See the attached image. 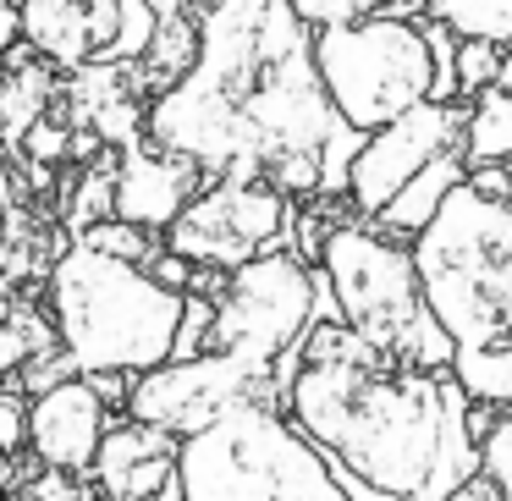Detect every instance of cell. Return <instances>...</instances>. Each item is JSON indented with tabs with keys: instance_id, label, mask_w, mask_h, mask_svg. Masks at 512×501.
Returning a JSON list of instances; mask_svg holds the SVG:
<instances>
[{
	"instance_id": "cell-6",
	"label": "cell",
	"mask_w": 512,
	"mask_h": 501,
	"mask_svg": "<svg viewBox=\"0 0 512 501\" xmlns=\"http://www.w3.org/2000/svg\"><path fill=\"white\" fill-rule=\"evenodd\" d=\"M314 270L331 287L336 320L364 336L375 353L413 369H435V375L452 364L457 342L435 325L413 270V248L402 237H386L369 221H331Z\"/></svg>"
},
{
	"instance_id": "cell-32",
	"label": "cell",
	"mask_w": 512,
	"mask_h": 501,
	"mask_svg": "<svg viewBox=\"0 0 512 501\" xmlns=\"http://www.w3.org/2000/svg\"><path fill=\"white\" fill-rule=\"evenodd\" d=\"M342 485H347V501H402V496H386V490L364 485V479H353V474H342Z\"/></svg>"
},
{
	"instance_id": "cell-22",
	"label": "cell",
	"mask_w": 512,
	"mask_h": 501,
	"mask_svg": "<svg viewBox=\"0 0 512 501\" xmlns=\"http://www.w3.org/2000/svg\"><path fill=\"white\" fill-rule=\"evenodd\" d=\"M72 243H83V248H100V254H111V259H127V265H155V254L166 243H155V232H144V226H127V221H94V226H83Z\"/></svg>"
},
{
	"instance_id": "cell-19",
	"label": "cell",
	"mask_w": 512,
	"mask_h": 501,
	"mask_svg": "<svg viewBox=\"0 0 512 501\" xmlns=\"http://www.w3.org/2000/svg\"><path fill=\"white\" fill-rule=\"evenodd\" d=\"M430 23H441L452 39H485V45H512V0H430Z\"/></svg>"
},
{
	"instance_id": "cell-28",
	"label": "cell",
	"mask_w": 512,
	"mask_h": 501,
	"mask_svg": "<svg viewBox=\"0 0 512 501\" xmlns=\"http://www.w3.org/2000/svg\"><path fill=\"white\" fill-rule=\"evenodd\" d=\"M149 276H155L160 287H171V292H188V287H193V265H188V259H177L171 248H160V254H155Z\"/></svg>"
},
{
	"instance_id": "cell-3",
	"label": "cell",
	"mask_w": 512,
	"mask_h": 501,
	"mask_svg": "<svg viewBox=\"0 0 512 501\" xmlns=\"http://www.w3.org/2000/svg\"><path fill=\"white\" fill-rule=\"evenodd\" d=\"M182 298L188 292L160 287L144 265H127L83 243H72L45 281V314L78 375H100V369L144 375L166 364Z\"/></svg>"
},
{
	"instance_id": "cell-10",
	"label": "cell",
	"mask_w": 512,
	"mask_h": 501,
	"mask_svg": "<svg viewBox=\"0 0 512 501\" xmlns=\"http://www.w3.org/2000/svg\"><path fill=\"white\" fill-rule=\"evenodd\" d=\"M23 45L50 72H105L138 67L160 34L149 0H17Z\"/></svg>"
},
{
	"instance_id": "cell-20",
	"label": "cell",
	"mask_w": 512,
	"mask_h": 501,
	"mask_svg": "<svg viewBox=\"0 0 512 501\" xmlns=\"http://www.w3.org/2000/svg\"><path fill=\"white\" fill-rule=\"evenodd\" d=\"M50 347H61L50 314L34 309V303H12V314L0 320V386L17 380V369H23L34 353H50Z\"/></svg>"
},
{
	"instance_id": "cell-13",
	"label": "cell",
	"mask_w": 512,
	"mask_h": 501,
	"mask_svg": "<svg viewBox=\"0 0 512 501\" xmlns=\"http://www.w3.org/2000/svg\"><path fill=\"white\" fill-rule=\"evenodd\" d=\"M105 430H111V408L94 397V386L83 375L28 397V452H34L39 468L89 474Z\"/></svg>"
},
{
	"instance_id": "cell-14",
	"label": "cell",
	"mask_w": 512,
	"mask_h": 501,
	"mask_svg": "<svg viewBox=\"0 0 512 501\" xmlns=\"http://www.w3.org/2000/svg\"><path fill=\"white\" fill-rule=\"evenodd\" d=\"M199 188H204V171L193 160L155 149L149 138H133V144L116 149V221L166 237V226L188 210Z\"/></svg>"
},
{
	"instance_id": "cell-12",
	"label": "cell",
	"mask_w": 512,
	"mask_h": 501,
	"mask_svg": "<svg viewBox=\"0 0 512 501\" xmlns=\"http://www.w3.org/2000/svg\"><path fill=\"white\" fill-rule=\"evenodd\" d=\"M463 149V100H424L402 111L397 122L364 133L353 166H347V204L364 221H375L430 160Z\"/></svg>"
},
{
	"instance_id": "cell-9",
	"label": "cell",
	"mask_w": 512,
	"mask_h": 501,
	"mask_svg": "<svg viewBox=\"0 0 512 501\" xmlns=\"http://www.w3.org/2000/svg\"><path fill=\"white\" fill-rule=\"evenodd\" d=\"M292 226H298V210L281 188L259 177H204L193 204L166 226V248L193 270L226 276L270 248H287Z\"/></svg>"
},
{
	"instance_id": "cell-34",
	"label": "cell",
	"mask_w": 512,
	"mask_h": 501,
	"mask_svg": "<svg viewBox=\"0 0 512 501\" xmlns=\"http://www.w3.org/2000/svg\"><path fill=\"white\" fill-rule=\"evenodd\" d=\"M0 116H6V67H0Z\"/></svg>"
},
{
	"instance_id": "cell-24",
	"label": "cell",
	"mask_w": 512,
	"mask_h": 501,
	"mask_svg": "<svg viewBox=\"0 0 512 501\" xmlns=\"http://www.w3.org/2000/svg\"><path fill=\"white\" fill-rule=\"evenodd\" d=\"M452 72H457V100H474L479 89H490V83H496L501 45H485V39H457Z\"/></svg>"
},
{
	"instance_id": "cell-26",
	"label": "cell",
	"mask_w": 512,
	"mask_h": 501,
	"mask_svg": "<svg viewBox=\"0 0 512 501\" xmlns=\"http://www.w3.org/2000/svg\"><path fill=\"white\" fill-rule=\"evenodd\" d=\"M23 501H100V490L83 485L67 468H34V479L23 485Z\"/></svg>"
},
{
	"instance_id": "cell-27",
	"label": "cell",
	"mask_w": 512,
	"mask_h": 501,
	"mask_svg": "<svg viewBox=\"0 0 512 501\" xmlns=\"http://www.w3.org/2000/svg\"><path fill=\"white\" fill-rule=\"evenodd\" d=\"M28 452V397L17 386H0V457Z\"/></svg>"
},
{
	"instance_id": "cell-17",
	"label": "cell",
	"mask_w": 512,
	"mask_h": 501,
	"mask_svg": "<svg viewBox=\"0 0 512 501\" xmlns=\"http://www.w3.org/2000/svg\"><path fill=\"white\" fill-rule=\"evenodd\" d=\"M463 160L468 166H512V94L501 83L463 100Z\"/></svg>"
},
{
	"instance_id": "cell-11",
	"label": "cell",
	"mask_w": 512,
	"mask_h": 501,
	"mask_svg": "<svg viewBox=\"0 0 512 501\" xmlns=\"http://www.w3.org/2000/svg\"><path fill=\"white\" fill-rule=\"evenodd\" d=\"M243 402H281V380L232 353H199V358H166V364L133 375L127 419L188 441V435L226 419Z\"/></svg>"
},
{
	"instance_id": "cell-7",
	"label": "cell",
	"mask_w": 512,
	"mask_h": 501,
	"mask_svg": "<svg viewBox=\"0 0 512 501\" xmlns=\"http://www.w3.org/2000/svg\"><path fill=\"white\" fill-rule=\"evenodd\" d=\"M314 72L353 133L397 122L435 94L430 23L419 17H364V23L314 28Z\"/></svg>"
},
{
	"instance_id": "cell-33",
	"label": "cell",
	"mask_w": 512,
	"mask_h": 501,
	"mask_svg": "<svg viewBox=\"0 0 512 501\" xmlns=\"http://www.w3.org/2000/svg\"><path fill=\"white\" fill-rule=\"evenodd\" d=\"M496 83H501V89H507V94H512V45H507V50H501V72H496Z\"/></svg>"
},
{
	"instance_id": "cell-36",
	"label": "cell",
	"mask_w": 512,
	"mask_h": 501,
	"mask_svg": "<svg viewBox=\"0 0 512 501\" xmlns=\"http://www.w3.org/2000/svg\"><path fill=\"white\" fill-rule=\"evenodd\" d=\"M0 265H6V254H0Z\"/></svg>"
},
{
	"instance_id": "cell-4",
	"label": "cell",
	"mask_w": 512,
	"mask_h": 501,
	"mask_svg": "<svg viewBox=\"0 0 512 501\" xmlns=\"http://www.w3.org/2000/svg\"><path fill=\"white\" fill-rule=\"evenodd\" d=\"M408 248L424 303L457 347L512 342V199L457 182Z\"/></svg>"
},
{
	"instance_id": "cell-1",
	"label": "cell",
	"mask_w": 512,
	"mask_h": 501,
	"mask_svg": "<svg viewBox=\"0 0 512 501\" xmlns=\"http://www.w3.org/2000/svg\"><path fill=\"white\" fill-rule=\"evenodd\" d=\"M347 133L314 72V28L292 0H215L193 61L144 105V138L204 177H259L320 199L325 149Z\"/></svg>"
},
{
	"instance_id": "cell-31",
	"label": "cell",
	"mask_w": 512,
	"mask_h": 501,
	"mask_svg": "<svg viewBox=\"0 0 512 501\" xmlns=\"http://www.w3.org/2000/svg\"><path fill=\"white\" fill-rule=\"evenodd\" d=\"M17 45H23V17H17V6H0V61L12 56Z\"/></svg>"
},
{
	"instance_id": "cell-25",
	"label": "cell",
	"mask_w": 512,
	"mask_h": 501,
	"mask_svg": "<svg viewBox=\"0 0 512 501\" xmlns=\"http://www.w3.org/2000/svg\"><path fill=\"white\" fill-rule=\"evenodd\" d=\"M479 474H490L501 490V501H512V408L496 413V424H490L485 441H479Z\"/></svg>"
},
{
	"instance_id": "cell-30",
	"label": "cell",
	"mask_w": 512,
	"mask_h": 501,
	"mask_svg": "<svg viewBox=\"0 0 512 501\" xmlns=\"http://www.w3.org/2000/svg\"><path fill=\"white\" fill-rule=\"evenodd\" d=\"M446 501H501V490H496V479H490V474H474V479H463Z\"/></svg>"
},
{
	"instance_id": "cell-5",
	"label": "cell",
	"mask_w": 512,
	"mask_h": 501,
	"mask_svg": "<svg viewBox=\"0 0 512 501\" xmlns=\"http://www.w3.org/2000/svg\"><path fill=\"white\" fill-rule=\"evenodd\" d=\"M182 501H347L342 468L276 408L243 402L177 446Z\"/></svg>"
},
{
	"instance_id": "cell-15",
	"label": "cell",
	"mask_w": 512,
	"mask_h": 501,
	"mask_svg": "<svg viewBox=\"0 0 512 501\" xmlns=\"http://www.w3.org/2000/svg\"><path fill=\"white\" fill-rule=\"evenodd\" d=\"M177 435L155 424L122 419L105 430L89 474L100 479V501H182L177 496Z\"/></svg>"
},
{
	"instance_id": "cell-23",
	"label": "cell",
	"mask_w": 512,
	"mask_h": 501,
	"mask_svg": "<svg viewBox=\"0 0 512 501\" xmlns=\"http://www.w3.org/2000/svg\"><path fill=\"white\" fill-rule=\"evenodd\" d=\"M111 215H116V160L78 177V193H72V232H83V226H94V221H111Z\"/></svg>"
},
{
	"instance_id": "cell-21",
	"label": "cell",
	"mask_w": 512,
	"mask_h": 501,
	"mask_svg": "<svg viewBox=\"0 0 512 501\" xmlns=\"http://www.w3.org/2000/svg\"><path fill=\"white\" fill-rule=\"evenodd\" d=\"M430 0H292V12L309 28L364 23V17H419Z\"/></svg>"
},
{
	"instance_id": "cell-2",
	"label": "cell",
	"mask_w": 512,
	"mask_h": 501,
	"mask_svg": "<svg viewBox=\"0 0 512 501\" xmlns=\"http://www.w3.org/2000/svg\"><path fill=\"white\" fill-rule=\"evenodd\" d=\"M287 419L342 474L402 501H446L479 474L474 402L452 375L375 353L342 320H314L298 375L281 391Z\"/></svg>"
},
{
	"instance_id": "cell-16",
	"label": "cell",
	"mask_w": 512,
	"mask_h": 501,
	"mask_svg": "<svg viewBox=\"0 0 512 501\" xmlns=\"http://www.w3.org/2000/svg\"><path fill=\"white\" fill-rule=\"evenodd\" d=\"M457 182H468V160H463V149H452V155L430 160V166H424L419 177H413L408 188H402L397 199H391L386 210L375 215V226H380L386 237H402V243H413V237H419L424 226L435 221V210L446 204V193H452Z\"/></svg>"
},
{
	"instance_id": "cell-37",
	"label": "cell",
	"mask_w": 512,
	"mask_h": 501,
	"mask_svg": "<svg viewBox=\"0 0 512 501\" xmlns=\"http://www.w3.org/2000/svg\"><path fill=\"white\" fill-rule=\"evenodd\" d=\"M0 501H6V496H0Z\"/></svg>"
},
{
	"instance_id": "cell-35",
	"label": "cell",
	"mask_w": 512,
	"mask_h": 501,
	"mask_svg": "<svg viewBox=\"0 0 512 501\" xmlns=\"http://www.w3.org/2000/svg\"><path fill=\"white\" fill-rule=\"evenodd\" d=\"M0 6H17V0H0Z\"/></svg>"
},
{
	"instance_id": "cell-8",
	"label": "cell",
	"mask_w": 512,
	"mask_h": 501,
	"mask_svg": "<svg viewBox=\"0 0 512 501\" xmlns=\"http://www.w3.org/2000/svg\"><path fill=\"white\" fill-rule=\"evenodd\" d=\"M320 292L325 276L292 248H270L248 265L226 270L221 292H215L210 353H232L281 380V358L298 353L309 325L320 320Z\"/></svg>"
},
{
	"instance_id": "cell-18",
	"label": "cell",
	"mask_w": 512,
	"mask_h": 501,
	"mask_svg": "<svg viewBox=\"0 0 512 501\" xmlns=\"http://www.w3.org/2000/svg\"><path fill=\"white\" fill-rule=\"evenodd\" d=\"M446 375L463 386L468 402L490 413L512 408V342H485V347H452V364Z\"/></svg>"
},
{
	"instance_id": "cell-29",
	"label": "cell",
	"mask_w": 512,
	"mask_h": 501,
	"mask_svg": "<svg viewBox=\"0 0 512 501\" xmlns=\"http://www.w3.org/2000/svg\"><path fill=\"white\" fill-rule=\"evenodd\" d=\"M94 386V397L105 402V408H122L127 413V391H133V375H116V369H100V375H83Z\"/></svg>"
}]
</instances>
